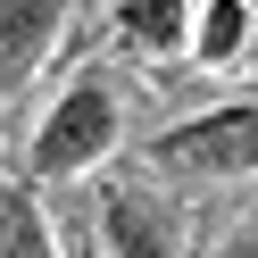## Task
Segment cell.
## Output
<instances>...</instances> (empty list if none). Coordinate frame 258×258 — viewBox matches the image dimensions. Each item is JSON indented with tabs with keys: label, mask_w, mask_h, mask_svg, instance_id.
<instances>
[{
	"label": "cell",
	"mask_w": 258,
	"mask_h": 258,
	"mask_svg": "<svg viewBox=\"0 0 258 258\" xmlns=\"http://www.w3.org/2000/svg\"><path fill=\"white\" fill-rule=\"evenodd\" d=\"M250 50V0H208L200 25H191V58L200 67H241Z\"/></svg>",
	"instance_id": "8992f818"
},
{
	"label": "cell",
	"mask_w": 258,
	"mask_h": 258,
	"mask_svg": "<svg viewBox=\"0 0 258 258\" xmlns=\"http://www.w3.org/2000/svg\"><path fill=\"white\" fill-rule=\"evenodd\" d=\"M217 258H258V225H241V233H233V241H225V250H217Z\"/></svg>",
	"instance_id": "ba28073f"
},
{
	"label": "cell",
	"mask_w": 258,
	"mask_h": 258,
	"mask_svg": "<svg viewBox=\"0 0 258 258\" xmlns=\"http://www.w3.org/2000/svg\"><path fill=\"white\" fill-rule=\"evenodd\" d=\"M75 258H100V241H92V233H84V241H75Z\"/></svg>",
	"instance_id": "9c48e42d"
},
{
	"label": "cell",
	"mask_w": 258,
	"mask_h": 258,
	"mask_svg": "<svg viewBox=\"0 0 258 258\" xmlns=\"http://www.w3.org/2000/svg\"><path fill=\"white\" fill-rule=\"evenodd\" d=\"M0 258H67L34 191H0Z\"/></svg>",
	"instance_id": "52a82bcc"
},
{
	"label": "cell",
	"mask_w": 258,
	"mask_h": 258,
	"mask_svg": "<svg viewBox=\"0 0 258 258\" xmlns=\"http://www.w3.org/2000/svg\"><path fill=\"white\" fill-rule=\"evenodd\" d=\"M117 134H125V100H117V84H108V75H75V84L58 92L50 108H42L25 167H34V183L92 175L108 150H117Z\"/></svg>",
	"instance_id": "6da1fadb"
},
{
	"label": "cell",
	"mask_w": 258,
	"mask_h": 258,
	"mask_svg": "<svg viewBox=\"0 0 258 258\" xmlns=\"http://www.w3.org/2000/svg\"><path fill=\"white\" fill-rule=\"evenodd\" d=\"M67 0H0V92H25L58 50Z\"/></svg>",
	"instance_id": "277c9868"
},
{
	"label": "cell",
	"mask_w": 258,
	"mask_h": 258,
	"mask_svg": "<svg viewBox=\"0 0 258 258\" xmlns=\"http://www.w3.org/2000/svg\"><path fill=\"white\" fill-rule=\"evenodd\" d=\"M150 167L175 175V183H241V175H258V100H225V108H200V117L167 125L150 142Z\"/></svg>",
	"instance_id": "7a4b0ae2"
},
{
	"label": "cell",
	"mask_w": 258,
	"mask_h": 258,
	"mask_svg": "<svg viewBox=\"0 0 258 258\" xmlns=\"http://www.w3.org/2000/svg\"><path fill=\"white\" fill-rule=\"evenodd\" d=\"M92 241L100 258H183V233H175V208L142 183H108L100 208H92Z\"/></svg>",
	"instance_id": "3957f363"
},
{
	"label": "cell",
	"mask_w": 258,
	"mask_h": 258,
	"mask_svg": "<svg viewBox=\"0 0 258 258\" xmlns=\"http://www.w3.org/2000/svg\"><path fill=\"white\" fill-rule=\"evenodd\" d=\"M191 0H117V42L142 58H183L191 50Z\"/></svg>",
	"instance_id": "5b68a950"
}]
</instances>
